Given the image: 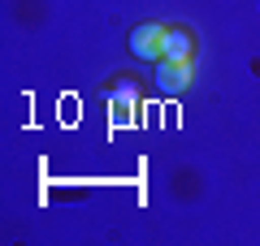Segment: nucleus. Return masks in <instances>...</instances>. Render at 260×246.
Segmentation results:
<instances>
[{"mask_svg": "<svg viewBox=\"0 0 260 246\" xmlns=\"http://www.w3.org/2000/svg\"><path fill=\"white\" fill-rule=\"evenodd\" d=\"M165 30L169 26H160V22H139V26L130 30V56H139V61H160Z\"/></svg>", "mask_w": 260, "mask_h": 246, "instance_id": "1", "label": "nucleus"}, {"mask_svg": "<svg viewBox=\"0 0 260 246\" xmlns=\"http://www.w3.org/2000/svg\"><path fill=\"white\" fill-rule=\"evenodd\" d=\"M135 108H139V82L135 78H117L113 91H109V117L126 126V121L135 117Z\"/></svg>", "mask_w": 260, "mask_h": 246, "instance_id": "2", "label": "nucleus"}, {"mask_svg": "<svg viewBox=\"0 0 260 246\" xmlns=\"http://www.w3.org/2000/svg\"><path fill=\"white\" fill-rule=\"evenodd\" d=\"M191 78H195L191 61H156V87H160V95H182L186 87H191Z\"/></svg>", "mask_w": 260, "mask_h": 246, "instance_id": "3", "label": "nucleus"}, {"mask_svg": "<svg viewBox=\"0 0 260 246\" xmlns=\"http://www.w3.org/2000/svg\"><path fill=\"white\" fill-rule=\"evenodd\" d=\"M195 52V35L186 26H169L165 30V48H160V61H191Z\"/></svg>", "mask_w": 260, "mask_h": 246, "instance_id": "4", "label": "nucleus"}]
</instances>
